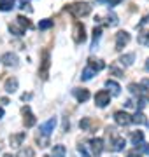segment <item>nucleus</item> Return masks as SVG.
<instances>
[{
    "label": "nucleus",
    "instance_id": "f257e3e1",
    "mask_svg": "<svg viewBox=\"0 0 149 157\" xmlns=\"http://www.w3.org/2000/svg\"><path fill=\"white\" fill-rule=\"evenodd\" d=\"M67 11H70L75 17H84L91 12V6L88 2H74L67 7Z\"/></svg>",
    "mask_w": 149,
    "mask_h": 157
},
{
    "label": "nucleus",
    "instance_id": "f03ea898",
    "mask_svg": "<svg viewBox=\"0 0 149 157\" xmlns=\"http://www.w3.org/2000/svg\"><path fill=\"white\" fill-rule=\"evenodd\" d=\"M49 67H51V56H49V51H44V52H42V61H40V68H39V77H40V78H47Z\"/></svg>",
    "mask_w": 149,
    "mask_h": 157
},
{
    "label": "nucleus",
    "instance_id": "7ed1b4c3",
    "mask_svg": "<svg viewBox=\"0 0 149 157\" xmlns=\"http://www.w3.org/2000/svg\"><path fill=\"white\" fill-rule=\"evenodd\" d=\"M111 103V93L107 89H102V91H98L97 94H95V105L100 108L103 107H107Z\"/></svg>",
    "mask_w": 149,
    "mask_h": 157
},
{
    "label": "nucleus",
    "instance_id": "20e7f679",
    "mask_svg": "<svg viewBox=\"0 0 149 157\" xmlns=\"http://www.w3.org/2000/svg\"><path fill=\"white\" fill-rule=\"evenodd\" d=\"M130 42V33L125 32V30H121L116 33V51H123L125 49V45H128Z\"/></svg>",
    "mask_w": 149,
    "mask_h": 157
},
{
    "label": "nucleus",
    "instance_id": "39448f33",
    "mask_svg": "<svg viewBox=\"0 0 149 157\" xmlns=\"http://www.w3.org/2000/svg\"><path fill=\"white\" fill-rule=\"evenodd\" d=\"M86 40V33H84V25L83 23H75L74 25V42L75 44H81Z\"/></svg>",
    "mask_w": 149,
    "mask_h": 157
},
{
    "label": "nucleus",
    "instance_id": "423d86ee",
    "mask_svg": "<svg viewBox=\"0 0 149 157\" xmlns=\"http://www.w3.org/2000/svg\"><path fill=\"white\" fill-rule=\"evenodd\" d=\"M114 121H116V124H119V126H130V124H132V115L121 110V112L114 113Z\"/></svg>",
    "mask_w": 149,
    "mask_h": 157
},
{
    "label": "nucleus",
    "instance_id": "0eeeda50",
    "mask_svg": "<svg viewBox=\"0 0 149 157\" xmlns=\"http://www.w3.org/2000/svg\"><path fill=\"white\" fill-rule=\"evenodd\" d=\"M35 115L32 113V110H30V107H25L23 108V124L26 126V128H34L35 126Z\"/></svg>",
    "mask_w": 149,
    "mask_h": 157
},
{
    "label": "nucleus",
    "instance_id": "6e6552de",
    "mask_svg": "<svg viewBox=\"0 0 149 157\" xmlns=\"http://www.w3.org/2000/svg\"><path fill=\"white\" fill-rule=\"evenodd\" d=\"M54 128H56V119L51 117L47 122H44L42 126H40V133H42L44 136H49L53 131H54Z\"/></svg>",
    "mask_w": 149,
    "mask_h": 157
},
{
    "label": "nucleus",
    "instance_id": "1a4fd4ad",
    "mask_svg": "<svg viewBox=\"0 0 149 157\" xmlns=\"http://www.w3.org/2000/svg\"><path fill=\"white\" fill-rule=\"evenodd\" d=\"M0 61L4 63L6 67H9V68H11V67L16 68L18 67V56L14 54V52H6V54L2 56V59H0Z\"/></svg>",
    "mask_w": 149,
    "mask_h": 157
},
{
    "label": "nucleus",
    "instance_id": "9d476101",
    "mask_svg": "<svg viewBox=\"0 0 149 157\" xmlns=\"http://www.w3.org/2000/svg\"><path fill=\"white\" fill-rule=\"evenodd\" d=\"M90 147H91L93 155H100L102 150H103V140L102 138H95V140L90 141Z\"/></svg>",
    "mask_w": 149,
    "mask_h": 157
},
{
    "label": "nucleus",
    "instance_id": "9b49d317",
    "mask_svg": "<svg viewBox=\"0 0 149 157\" xmlns=\"http://www.w3.org/2000/svg\"><path fill=\"white\" fill-rule=\"evenodd\" d=\"M4 89H6V93H9V94L16 93L18 91V78L16 77H9L6 80V84H4Z\"/></svg>",
    "mask_w": 149,
    "mask_h": 157
},
{
    "label": "nucleus",
    "instance_id": "f8f14e48",
    "mask_svg": "<svg viewBox=\"0 0 149 157\" xmlns=\"http://www.w3.org/2000/svg\"><path fill=\"white\" fill-rule=\"evenodd\" d=\"M105 87L109 89V93H111L112 96H119L121 87H119V84H118L116 80H112V78H109V80H105Z\"/></svg>",
    "mask_w": 149,
    "mask_h": 157
},
{
    "label": "nucleus",
    "instance_id": "ddd939ff",
    "mask_svg": "<svg viewBox=\"0 0 149 157\" xmlns=\"http://www.w3.org/2000/svg\"><path fill=\"white\" fill-rule=\"evenodd\" d=\"M72 93H74L75 100L79 101V103H84V101L90 100V91L88 89H74Z\"/></svg>",
    "mask_w": 149,
    "mask_h": 157
},
{
    "label": "nucleus",
    "instance_id": "4468645a",
    "mask_svg": "<svg viewBox=\"0 0 149 157\" xmlns=\"http://www.w3.org/2000/svg\"><path fill=\"white\" fill-rule=\"evenodd\" d=\"M88 67L91 68V70H95V72H98V70H103L105 68V63L102 59H93V58H90L88 59Z\"/></svg>",
    "mask_w": 149,
    "mask_h": 157
},
{
    "label": "nucleus",
    "instance_id": "2eb2a0df",
    "mask_svg": "<svg viewBox=\"0 0 149 157\" xmlns=\"http://www.w3.org/2000/svg\"><path fill=\"white\" fill-rule=\"evenodd\" d=\"M125 148V138H121V136H118V138H114L112 140V143H111V150L114 152H119Z\"/></svg>",
    "mask_w": 149,
    "mask_h": 157
},
{
    "label": "nucleus",
    "instance_id": "dca6fc26",
    "mask_svg": "<svg viewBox=\"0 0 149 157\" xmlns=\"http://www.w3.org/2000/svg\"><path fill=\"white\" fill-rule=\"evenodd\" d=\"M23 140H25V133H18V135H11L9 143H11V147H19L23 143Z\"/></svg>",
    "mask_w": 149,
    "mask_h": 157
},
{
    "label": "nucleus",
    "instance_id": "f3484780",
    "mask_svg": "<svg viewBox=\"0 0 149 157\" xmlns=\"http://www.w3.org/2000/svg\"><path fill=\"white\" fill-rule=\"evenodd\" d=\"M67 155V148L65 145H54L51 150V157H65Z\"/></svg>",
    "mask_w": 149,
    "mask_h": 157
},
{
    "label": "nucleus",
    "instance_id": "a211bd4d",
    "mask_svg": "<svg viewBox=\"0 0 149 157\" xmlns=\"http://www.w3.org/2000/svg\"><path fill=\"white\" fill-rule=\"evenodd\" d=\"M9 32H11L12 35H16V37H21V35H25V28H21L18 23H11V25H9Z\"/></svg>",
    "mask_w": 149,
    "mask_h": 157
},
{
    "label": "nucleus",
    "instance_id": "6ab92c4d",
    "mask_svg": "<svg viewBox=\"0 0 149 157\" xmlns=\"http://www.w3.org/2000/svg\"><path fill=\"white\" fill-rule=\"evenodd\" d=\"M132 143H133L135 147L142 145V143H144V133H142V131H133V135H132Z\"/></svg>",
    "mask_w": 149,
    "mask_h": 157
},
{
    "label": "nucleus",
    "instance_id": "aec40b11",
    "mask_svg": "<svg viewBox=\"0 0 149 157\" xmlns=\"http://www.w3.org/2000/svg\"><path fill=\"white\" fill-rule=\"evenodd\" d=\"M133 59H135V54H133V52H130V54L121 56L119 58V63L123 65V67H130V65H133Z\"/></svg>",
    "mask_w": 149,
    "mask_h": 157
},
{
    "label": "nucleus",
    "instance_id": "412c9836",
    "mask_svg": "<svg viewBox=\"0 0 149 157\" xmlns=\"http://www.w3.org/2000/svg\"><path fill=\"white\" fill-rule=\"evenodd\" d=\"M14 4H16V0H0V11H12V7H14Z\"/></svg>",
    "mask_w": 149,
    "mask_h": 157
},
{
    "label": "nucleus",
    "instance_id": "4be33fe9",
    "mask_svg": "<svg viewBox=\"0 0 149 157\" xmlns=\"http://www.w3.org/2000/svg\"><path fill=\"white\" fill-rule=\"evenodd\" d=\"M132 124H147V119L142 112H137L135 115H132Z\"/></svg>",
    "mask_w": 149,
    "mask_h": 157
},
{
    "label": "nucleus",
    "instance_id": "5701e85b",
    "mask_svg": "<svg viewBox=\"0 0 149 157\" xmlns=\"http://www.w3.org/2000/svg\"><path fill=\"white\" fill-rule=\"evenodd\" d=\"M16 23L21 26V28H25V30L32 28V23H30V19H26L25 16H18V17H16Z\"/></svg>",
    "mask_w": 149,
    "mask_h": 157
},
{
    "label": "nucleus",
    "instance_id": "b1692460",
    "mask_svg": "<svg viewBox=\"0 0 149 157\" xmlns=\"http://www.w3.org/2000/svg\"><path fill=\"white\" fill-rule=\"evenodd\" d=\"M95 73H97L95 70H91V68L88 67V68H84V70H83V75H81V78H83V80H91Z\"/></svg>",
    "mask_w": 149,
    "mask_h": 157
},
{
    "label": "nucleus",
    "instance_id": "393cba45",
    "mask_svg": "<svg viewBox=\"0 0 149 157\" xmlns=\"http://www.w3.org/2000/svg\"><path fill=\"white\" fill-rule=\"evenodd\" d=\"M100 35H102V28H95V30H93V42H91V49H95V47H97V42H98V39H100Z\"/></svg>",
    "mask_w": 149,
    "mask_h": 157
},
{
    "label": "nucleus",
    "instance_id": "a878e982",
    "mask_svg": "<svg viewBox=\"0 0 149 157\" xmlns=\"http://www.w3.org/2000/svg\"><path fill=\"white\" fill-rule=\"evenodd\" d=\"M118 23H119L118 16H116L114 12H109V16H107V25H109V26H116Z\"/></svg>",
    "mask_w": 149,
    "mask_h": 157
},
{
    "label": "nucleus",
    "instance_id": "bb28decb",
    "mask_svg": "<svg viewBox=\"0 0 149 157\" xmlns=\"http://www.w3.org/2000/svg\"><path fill=\"white\" fill-rule=\"evenodd\" d=\"M51 26H53V19H42V21L39 23L40 30H49Z\"/></svg>",
    "mask_w": 149,
    "mask_h": 157
},
{
    "label": "nucleus",
    "instance_id": "cd10ccee",
    "mask_svg": "<svg viewBox=\"0 0 149 157\" xmlns=\"http://www.w3.org/2000/svg\"><path fill=\"white\" fill-rule=\"evenodd\" d=\"M139 42L142 45H146V47H149V32H146V33H142L140 37H139Z\"/></svg>",
    "mask_w": 149,
    "mask_h": 157
},
{
    "label": "nucleus",
    "instance_id": "c85d7f7f",
    "mask_svg": "<svg viewBox=\"0 0 149 157\" xmlns=\"http://www.w3.org/2000/svg\"><path fill=\"white\" fill-rule=\"evenodd\" d=\"M111 73H114L116 77H123V70L118 68L116 65H111Z\"/></svg>",
    "mask_w": 149,
    "mask_h": 157
},
{
    "label": "nucleus",
    "instance_id": "c756f323",
    "mask_svg": "<svg viewBox=\"0 0 149 157\" xmlns=\"http://www.w3.org/2000/svg\"><path fill=\"white\" fill-rule=\"evenodd\" d=\"M77 150H79V154L83 157H90V152L86 150V145H79V147H77Z\"/></svg>",
    "mask_w": 149,
    "mask_h": 157
},
{
    "label": "nucleus",
    "instance_id": "7c9ffc66",
    "mask_svg": "<svg viewBox=\"0 0 149 157\" xmlns=\"http://www.w3.org/2000/svg\"><path fill=\"white\" fill-rule=\"evenodd\" d=\"M79 126H81L83 131H88V128H90V119H83V121L79 122Z\"/></svg>",
    "mask_w": 149,
    "mask_h": 157
},
{
    "label": "nucleus",
    "instance_id": "2f4dec72",
    "mask_svg": "<svg viewBox=\"0 0 149 157\" xmlns=\"http://www.w3.org/2000/svg\"><path fill=\"white\" fill-rule=\"evenodd\" d=\"M19 7H21L23 11H26V12H28V14H30V12H32V11H34V9L30 7V4H28V2H26V0H23V2H21V6H19Z\"/></svg>",
    "mask_w": 149,
    "mask_h": 157
},
{
    "label": "nucleus",
    "instance_id": "473e14b6",
    "mask_svg": "<svg viewBox=\"0 0 149 157\" xmlns=\"http://www.w3.org/2000/svg\"><path fill=\"white\" fill-rule=\"evenodd\" d=\"M126 155H128V157H140V155H142V152L139 150V147H137L135 150H130L128 154H126Z\"/></svg>",
    "mask_w": 149,
    "mask_h": 157
},
{
    "label": "nucleus",
    "instance_id": "72a5a7b5",
    "mask_svg": "<svg viewBox=\"0 0 149 157\" xmlns=\"http://www.w3.org/2000/svg\"><path fill=\"white\" fill-rule=\"evenodd\" d=\"M23 157H35V154H34V150L32 148H26V150H23V154H21Z\"/></svg>",
    "mask_w": 149,
    "mask_h": 157
},
{
    "label": "nucleus",
    "instance_id": "f704fd0d",
    "mask_svg": "<svg viewBox=\"0 0 149 157\" xmlns=\"http://www.w3.org/2000/svg\"><path fill=\"white\" fill-rule=\"evenodd\" d=\"M37 141H39V145H40V147H47V143H49V141H47V136H44L42 140H40V138H39V140H37Z\"/></svg>",
    "mask_w": 149,
    "mask_h": 157
},
{
    "label": "nucleus",
    "instance_id": "c9c22d12",
    "mask_svg": "<svg viewBox=\"0 0 149 157\" xmlns=\"http://www.w3.org/2000/svg\"><path fill=\"white\" fill-rule=\"evenodd\" d=\"M140 86H144V87H149V78H142Z\"/></svg>",
    "mask_w": 149,
    "mask_h": 157
},
{
    "label": "nucleus",
    "instance_id": "e433bc0d",
    "mask_svg": "<svg viewBox=\"0 0 149 157\" xmlns=\"http://www.w3.org/2000/svg\"><path fill=\"white\" fill-rule=\"evenodd\" d=\"M30 98H32V94H30V93H28V94H26V93H25V94H23V96H21V100H23V101H26V100H30Z\"/></svg>",
    "mask_w": 149,
    "mask_h": 157
},
{
    "label": "nucleus",
    "instance_id": "4c0bfd02",
    "mask_svg": "<svg viewBox=\"0 0 149 157\" xmlns=\"http://www.w3.org/2000/svg\"><path fill=\"white\" fill-rule=\"evenodd\" d=\"M125 105H126V107H133V101H132V100H126Z\"/></svg>",
    "mask_w": 149,
    "mask_h": 157
},
{
    "label": "nucleus",
    "instance_id": "58836bf2",
    "mask_svg": "<svg viewBox=\"0 0 149 157\" xmlns=\"http://www.w3.org/2000/svg\"><path fill=\"white\" fill-rule=\"evenodd\" d=\"M146 70H147V72H149V58H147V59H146Z\"/></svg>",
    "mask_w": 149,
    "mask_h": 157
},
{
    "label": "nucleus",
    "instance_id": "ea45409f",
    "mask_svg": "<svg viewBox=\"0 0 149 157\" xmlns=\"http://www.w3.org/2000/svg\"><path fill=\"white\" fill-rule=\"evenodd\" d=\"M4 117V108H0V119Z\"/></svg>",
    "mask_w": 149,
    "mask_h": 157
},
{
    "label": "nucleus",
    "instance_id": "a19ab883",
    "mask_svg": "<svg viewBox=\"0 0 149 157\" xmlns=\"http://www.w3.org/2000/svg\"><path fill=\"white\" fill-rule=\"evenodd\" d=\"M146 154L149 155V145H146Z\"/></svg>",
    "mask_w": 149,
    "mask_h": 157
},
{
    "label": "nucleus",
    "instance_id": "79ce46f5",
    "mask_svg": "<svg viewBox=\"0 0 149 157\" xmlns=\"http://www.w3.org/2000/svg\"><path fill=\"white\" fill-rule=\"evenodd\" d=\"M4 157H14V155H11V154H6V155H4Z\"/></svg>",
    "mask_w": 149,
    "mask_h": 157
},
{
    "label": "nucleus",
    "instance_id": "37998d69",
    "mask_svg": "<svg viewBox=\"0 0 149 157\" xmlns=\"http://www.w3.org/2000/svg\"><path fill=\"white\" fill-rule=\"evenodd\" d=\"M44 157H49V155H44Z\"/></svg>",
    "mask_w": 149,
    "mask_h": 157
}]
</instances>
